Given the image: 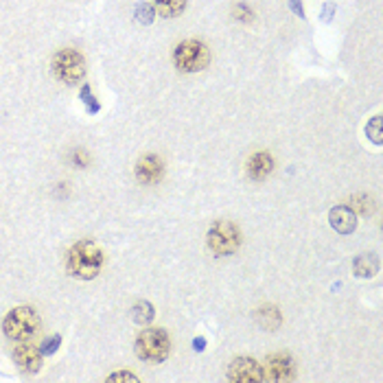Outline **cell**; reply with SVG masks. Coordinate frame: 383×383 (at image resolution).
<instances>
[{"instance_id": "obj_1", "label": "cell", "mask_w": 383, "mask_h": 383, "mask_svg": "<svg viewBox=\"0 0 383 383\" xmlns=\"http://www.w3.org/2000/svg\"><path fill=\"white\" fill-rule=\"evenodd\" d=\"M101 268H103V252L95 241L83 239L70 248L68 258H66V270L75 278L93 280L101 272Z\"/></svg>"}, {"instance_id": "obj_2", "label": "cell", "mask_w": 383, "mask_h": 383, "mask_svg": "<svg viewBox=\"0 0 383 383\" xmlns=\"http://www.w3.org/2000/svg\"><path fill=\"white\" fill-rule=\"evenodd\" d=\"M3 331L14 342H28L40 331V315L33 307H14L3 320Z\"/></svg>"}, {"instance_id": "obj_3", "label": "cell", "mask_w": 383, "mask_h": 383, "mask_svg": "<svg viewBox=\"0 0 383 383\" xmlns=\"http://www.w3.org/2000/svg\"><path fill=\"white\" fill-rule=\"evenodd\" d=\"M134 350L142 362L160 364L169 357L171 340L164 329H145L138 333V337L134 342Z\"/></svg>"}, {"instance_id": "obj_4", "label": "cell", "mask_w": 383, "mask_h": 383, "mask_svg": "<svg viewBox=\"0 0 383 383\" xmlns=\"http://www.w3.org/2000/svg\"><path fill=\"white\" fill-rule=\"evenodd\" d=\"M173 64L182 73H197L211 64V51L199 40H184L173 51Z\"/></svg>"}, {"instance_id": "obj_5", "label": "cell", "mask_w": 383, "mask_h": 383, "mask_svg": "<svg viewBox=\"0 0 383 383\" xmlns=\"http://www.w3.org/2000/svg\"><path fill=\"white\" fill-rule=\"evenodd\" d=\"M51 68H53V75L66 85H75L85 77V60L75 48L57 51L51 62Z\"/></svg>"}, {"instance_id": "obj_6", "label": "cell", "mask_w": 383, "mask_h": 383, "mask_svg": "<svg viewBox=\"0 0 383 383\" xmlns=\"http://www.w3.org/2000/svg\"><path fill=\"white\" fill-rule=\"evenodd\" d=\"M206 243L217 256H230L241 246V232L232 221H215L206 234Z\"/></svg>"}, {"instance_id": "obj_7", "label": "cell", "mask_w": 383, "mask_h": 383, "mask_svg": "<svg viewBox=\"0 0 383 383\" xmlns=\"http://www.w3.org/2000/svg\"><path fill=\"white\" fill-rule=\"evenodd\" d=\"M228 379L234 383H258L263 381V366L252 357H237L228 368Z\"/></svg>"}, {"instance_id": "obj_8", "label": "cell", "mask_w": 383, "mask_h": 383, "mask_svg": "<svg viewBox=\"0 0 383 383\" xmlns=\"http://www.w3.org/2000/svg\"><path fill=\"white\" fill-rule=\"evenodd\" d=\"M293 372H296V364H293L291 355H287V352L270 355L263 368V377L270 381H287L293 377Z\"/></svg>"}, {"instance_id": "obj_9", "label": "cell", "mask_w": 383, "mask_h": 383, "mask_svg": "<svg viewBox=\"0 0 383 383\" xmlns=\"http://www.w3.org/2000/svg\"><path fill=\"white\" fill-rule=\"evenodd\" d=\"M42 350L40 346H31V344H26V342H18L16 350H14V360L18 364L20 370L24 372H40L42 370Z\"/></svg>"}, {"instance_id": "obj_10", "label": "cell", "mask_w": 383, "mask_h": 383, "mask_svg": "<svg viewBox=\"0 0 383 383\" xmlns=\"http://www.w3.org/2000/svg\"><path fill=\"white\" fill-rule=\"evenodd\" d=\"M162 178V160L154 154H147L136 162V180L140 184H156Z\"/></svg>"}, {"instance_id": "obj_11", "label": "cell", "mask_w": 383, "mask_h": 383, "mask_svg": "<svg viewBox=\"0 0 383 383\" xmlns=\"http://www.w3.org/2000/svg\"><path fill=\"white\" fill-rule=\"evenodd\" d=\"M329 221L340 234L355 232V226H357V217H355V211H352V206H335L329 215Z\"/></svg>"}, {"instance_id": "obj_12", "label": "cell", "mask_w": 383, "mask_h": 383, "mask_svg": "<svg viewBox=\"0 0 383 383\" xmlns=\"http://www.w3.org/2000/svg\"><path fill=\"white\" fill-rule=\"evenodd\" d=\"M274 169V160L268 152H256L252 154V158L248 160V173L252 180H263L268 178Z\"/></svg>"}, {"instance_id": "obj_13", "label": "cell", "mask_w": 383, "mask_h": 383, "mask_svg": "<svg viewBox=\"0 0 383 383\" xmlns=\"http://www.w3.org/2000/svg\"><path fill=\"white\" fill-rule=\"evenodd\" d=\"M379 270V258L374 254H360L352 263V272H355L357 278H370L374 276Z\"/></svg>"}, {"instance_id": "obj_14", "label": "cell", "mask_w": 383, "mask_h": 383, "mask_svg": "<svg viewBox=\"0 0 383 383\" xmlns=\"http://www.w3.org/2000/svg\"><path fill=\"white\" fill-rule=\"evenodd\" d=\"M256 322L261 324L263 329L276 331L280 324H283V315H280V311H278L274 305H265L263 309L256 311Z\"/></svg>"}, {"instance_id": "obj_15", "label": "cell", "mask_w": 383, "mask_h": 383, "mask_svg": "<svg viewBox=\"0 0 383 383\" xmlns=\"http://www.w3.org/2000/svg\"><path fill=\"white\" fill-rule=\"evenodd\" d=\"M187 7V0H154V9L162 18H178Z\"/></svg>"}, {"instance_id": "obj_16", "label": "cell", "mask_w": 383, "mask_h": 383, "mask_svg": "<svg viewBox=\"0 0 383 383\" xmlns=\"http://www.w3.org/2000/svg\"><path fill=\"white\" fill-rule=\"evenodd\" d=\"M154 315H156V311L147 300H140L132 307V320L136 324H149L154 320Z\"/></svg>"}, {"instance_id": "obj_17", "label": "cell", "mask_w": 383, "mask_h": 383, "mask_svg": "<svg viewBox=\"0 0 383 383\" xmlns=\"http://www.w3.org/2000/svg\"><path fill=\"white\" fill-rule=\"evenodd\" d=\"M134 16L140 24H152L154 18H156V9L152 5H147V3H138L136 9H134Z\"/></svg>"}, {"instance_id": "obj_18", "label": "cell", "mask_w": 383, "mask_h": 383, "mask_svg": "<svg viewBox=\"0 0 383 383\" xmlns=\"http://www.w3.org/2000/svg\"><path fill=\"white\" fill-rule=\"evenodd\" d=\"M381 127H383V123H381V116H374V119H370V121H368V125H366V134H368V138H370L374 145H381V142H383Z\"/></svg>"}, {"instance_id": "obj_19", "label": "cell", "mask_w": 383, "mask_h": 383, "mask_svg": "<svg viewBox=\"0 0 383 383\" xmlns=\"http://www.w3.org/2000/svg\"><path fill=\"white\" fill-rule=\"evenodd\" d=\"M79 97H81V101L85 103V107H88V112H90V114H97V112L101 110V103L95 99V95H93V90H90V85H83L81 93H79Z\"/></svg>"}, {"instance_id": "obj_20", "label": "cell", "mask_w": 383, "mask_h": 383, "mask_svg": "<svg viewBox=\"0 0 383 383\" xmlns=\"http://www.w3.org/2000/svg\"><path fill=\"white\" fill-rule=\"evenodd\" d=\"M60 344H62V335H53V337H46V340L40 344L42 355H53V352H57V348H60Z\"/></svg>"}, {"instance_id": "obj_21", "label": "cell", "mask_w": 383, "mask_h": 383, "mask_svg": "<svg viewBox=\"0 0 383 383\" xmlns=\"http://www.w3.org/2000/svg\"><path fill=\"white\" fill-rule=\"evenodd\" d=\"M234 16H237L241 22H250L252 20V11H250V7H246V5H234Z\"/></svg>"}, {"instance_id": "obj_22", "label": "cell", "mask_w": 383, "mask_h": 383, "mask_svg": "<svg viewBox=\"0 0 383 383\" xmlns=\"http://www.w3.org/2000/svg\"><path fill=\"white\" fill-rule=\"evenodd\" d=\"M107 381H132V383H136L140 379L136 374H132V372H114V374L107 377Z\"/></svg>"}, {"instance_id": "obj_23", "label": "cell", "mask_w": 383, "mask_h": 383, "mask_svg": "<svg viewBox=\"0 0 383 383\" xmlns=\"http://www.w3.org/2000/svg\"><path fill=\"white\" fill-rule=\"evenodd\" d=\"M289 9H291L293 14H296L298 18H303V20L307 18V16H305V9H303V3H300V0H289Z\"/></svg>"}, {"instance_id": "obj_24", "label": "cell", "mask_w": 383, "mask_h": 383, "mask_svg": "<svg viewBox=\"0 0 383 383\" xmlns=\"http://www.w3.org/2000/svg\"><path fill=\"white\" fill-rule=\"evenodd\" d=\"M333 14H335V5H333V3H327V5H324V9H322V20L329 22Z\"/></svg>"}, {"instance_id": "obj_25", "label": "cell", "mask_w": 383, "mask_h": 383, "mask_svg": "<svg viewBox=\"0 0 383 383\" xmlns=\"http://www.w3.org/2000/svg\"><path fill=\"white\" fill-rule=\"evenodd\" d=\"M193 346L197 348V352H201V350H204V346H206V342H204V337H197V340L193 342Z\"/></svg>"}]
</instances>
